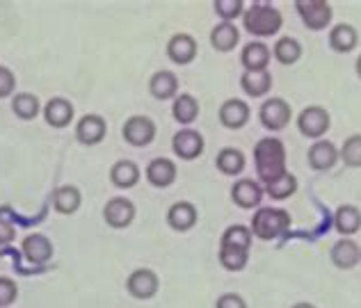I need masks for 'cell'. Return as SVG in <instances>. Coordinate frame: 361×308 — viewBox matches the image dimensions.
<instances>
[{"instance_id":"cell-30","label":"cell","mask_w":361,"mask_h":308,"mask_svg":"<svg viewBox=\"0 0 361 308\" xmlns=\"http://www.w3.org/2000/svg\"><path fill=\"white\" fill-rule=\"evenodd\" d=\"M334 224L341 235H353L361 228V213L355 206H341L334 215Z\"/></svg>"},{"instance_id":"cell-8","label":"cell","mask_w":361,"mask_h":308,"mask_svg":"<svg viewBox=\"0 0 361 308\" xmlns=\"http://www.w3.org/2000/svg\"><path fill=\"white\" fill-rule=\"evenodd\" d=\"M121 135L128 144H133V147H149L156 137V123L149 117L135 114V117H130L126 123H123Z\"/></svg>"},{"instance_id":"cell-7","label":"cell","mask_w":361,"mask_h":308,"mask_svg":"<svg viewBox=\"0 0 361 308\" xmlns=\"http://www.w3.org/2000/svg\"><path fill=\"white\" fill-rule=\"evenodd\" d=\"M290 105L283 99H268L261 105L259 119L263 123V128L268 130H283L290 123Z\"/></svg>"},{"instance_id":"cell-24","label":"cell","mask_w":361,"mask_h":308,"mask_svg":"<svg viewBox=\"0 0 361 308\" xmlns=\"http://www.w3.org/2000/svg\"><path fill=\"white\" fill-rule=\"evenodd\" d=\"M149 90L158 101H169V99H174L176 92H178V80L172 71H158V73L151 75Z\"/></svg>"},{"instance_id":"cell-19","label":"cell","mask_w":361,"mask_h":308,"mask_svg":"<svg viewBox=\"0 0 361 308\" xmlns=\"http://www.w3.org/2000/svg\"><path fill=\"white\" fill-rule=\"evenodd\" d=\"M44 119L53 128L69 126L71 119H73V105L66 99H60V96H58V99H51L49 103H46V108H44Z\"/></svg>"},{"instance_id":"cell-16","label":"cell","mask_w":361,"mask_h":308,"mask_svg":"<svg viewBox=\"0 0 361 308\" xmlns=\"http://www.w3.org/2000/svg\"><path fill=\"white\" fill-rule=\"evenodd\" d=\"M329 254H331V263L341 269H353L361 261V249L355 240H350V238L338 240V242L331 247Z\"/></svg>"},{"instance_id":"cell-34","label":"cell","mask_w":361,"mask_h":308,"mask_svg":"<svg viewBox=\"0 0 361 308\" xmlns=\"http://www.w3.org/2000/svg\"><path fill=\"white\" fill-rule=\"evenodd\" d=\"M265 192H268L272 199L283 201V199H288L290 195H295V192H298V178L286 171V174L279 176L277 180L268 183V185H265Z\"/></svg>"},{"instance_id":"cell-12","label":"cell","mask_w":361,"mask_h":308,"mask_svg":"<svg viewBox=\"0 0 361 308\" xmlns=\"http://www.w3.org/2000/svg\"><path fill=\"white\" fill-rule=\"evenodd\" d=\"M106 133H108L106 119L99 117V114H85L78 121V126H75V137H78L80 144H87V147L103 142Z\"/></svg>"},{"instance_id":"cell-35","label":"cell","mask_w":361,"mask_h":308,"mask_svg":"<svg viewBox=\"0 0 361 308\" xmlns=\"http://www.w3.org/2000/svg\"><path fill=\"white\" fill-rule=\"evenodd\" d=\"M338 156L343 158V162L348 167H361V135L348 137L343 149L338 151Z\"/></svg>"},{"instance_id":"cell-36","label":"cell","mask_w":361,"mask_h":308,"mask_svg":"<svg viewBox=\"0 0 361 308\" xmlns=\"http://www.w3.org/2000/svg\"><path fill=\"white\" fill-rule=\"evenodd\" d=\"M215 12L224 18V23H231L235 16H240L245 12V3L243 0H217Z\"/></svg>"},{"instance_id":"cell-25","label":"cell","mask_w":361,"mask_h":308,"mask_svg":"<svg viewBox=\"0 0 361 308\" xmlns=\"http://www.w3.org/2000/svg\"><path fill=\"white\" fill-rule=\"evenodd\" d=\"M270 62V48L261 42H252L243 51V66L247 71H265Z\"/></svg>"},{"instance_id":"cell-1","label":"cell","mask_w":361,"mask_h":308,"mask_svg":"<svg viewBox=\"0 0 361 308\" xmlns=\"http://www.w3.org/2000/svg\"><path fill=\"white\" fill-rule=\"evenodd\" d=\"M250 247H252V230L247 226H229L224 230L220 242V263L229 272H240L250 261Z\"/></svg>"},{"instance_id":"cell-40","label":"cell","mask_w":361,"mask_h":308,"mask_svg":"<svg viewBox=\"0 0 361 308\" xmlns=\"http://www.w3.org/2000/svg\"><path fill=\"white\" fill-rule=\"evenodd\" d=\"M14 235H16L14 233V226L9 224L7 219L0 217V245H9L14 240Z\"/></svg>"},{"instance_id":"cell-38","label":"cell","mask_w":361,"mask_h":308,"mask_svg":"<svg viewBox=\"0 0 361 308\" xmlns=\"http://www.w3.org/2000/svg\"><path fill=\"white\" fill-rule=\"evenodd\" d=\"M16 90V78L7 66H0V99H7Z\"/></svg>"},{"instance_id":"cell-39","label":"cell","mask_w":361,"mask_h":308,"mask_svg":"<svg viewBox=\"0 0 361 308\" xmlns=\"http://www.w3.org/2000/svg\"><path fill=\"white\" fill-rule=\"evenodd\" d=\"M215 308H247V304H245V300L240 295L229 292V295H222L220 300H217Z\"/></svg>"},{"instance_id":"cell-32","label":"cell","mask_w":361,"mask_h":308,"mask_svg":"<svg viewBox=\"0 0 361 308\" xmlns=\"http://www.w3.org/2000/svg\"><path fill=\"white\" fill-rule=\"evenodd\" d=\"M12 110L18 119L30 121L42 112V105H39V99H37L35 94H16L14 101H12Z\"/></svg>"},{"instance_id":"cell-41","label":"cell","mask_w":361,"mask_h":308,"mask_svg":"<svg viewBox=\"0 0 361 308\" xmlns=\"http://www.w3.org/2000/svg\"><path fill=\"white\" fill-rule=\"evenodd\" d=\"M293 308H316V306H313V304H307V302H302V304H295Z\"/></svg>"},{"instance_id":"cell-26","label":"cell","mask_w":361,"mask_h":308,"mask_svg":"<svg viewBox=\"0 0 361 308\" xmlns=\"http://www.w3.org/2000/svg\"><path fill=\"white\" fill-rule=\"evenodd\" d=\"M238 42H240V32H238V27H235L233 23H220V25L213 27L211 44H213L215 51L229 53V51H233L235 46H238Z\"/></svg>"},{"instance_id":"cell-42","label":"cell","mask_w":361,"mask_h":308,"mask_svg":"<svg viewBox=\"0 0 361 308\" xmlns=\"http://www.w3.org/2000/svg\"><path fill=\"white\" fill-rule=\"evenodd\" d=\"M357 73H359V78H361V55L357 57Z\"/></svg>"},{"instance_id":"cell-6","label":"cell","mask_w":361,"mask_h":308,"mask_svg":"<svg viewBox=\"0 0 361 308\" xmlns=\"http://www.w3.org/2000/svg\"><path fill=\"white\" fill-rule=\"evenodd\" d=\"M295 7L309 30H325L331 21V5L325 0H300Z\"/></svg>"},{"instance_id":"cell-17","label":"cell","mask_w":361,"mask_h":308,"mask_svg":"<svg viewBox=\"0 0 361 308\" xmlns=\"http://www.w3.org/2000/svg\"><path fill=\"white\" fill-rule=\"evenodd\" d=\"M338 160V149L331 142L318 140L313 147L309 149V165L318 171H327L336 165Z\"/></svg>"},{"instance_id":"cell-22","label":"cell","mask_w":361,"mask_h":308,"mask_svg":"<svg viewBox=\"0 0 361 308\" xmlns=\"http://www.w3.org/2000/svg\"><path fill=\"white\" fill-rule=\"evenodd\" d=\"M80 204H82V197L78 187L62 185L53 192V208L58 210L60 215H73L75 210L80 208Z\"/></svg>"},{"instance_id":"cell-37","label":"cell","mask_w":361,"mask_h":308,"mask_svg":"<svg viewBox=\"0 0 361 308\" xmlns=\"http://www.w3.org/2000/svg\"><path fill=\"white\" fill-rule=\"evenodd\" d=\"M16 297H18V288H16V283L12 281V278L0 276V308L12 306V304L16 302Z\"/></svg>"},{"instance_id":"cell-18","label":"cell","mask_w":361,"mask_h":308,"mask_svg":"<svg viewBox=\"0 0 361 308\" xmlns=\"http://www.w3.org/2000/svg\"><path fill=\"white\" fill-rule=\"evenodd\" d=\"M147 178L154 187H169L176 180V165L167 158H156L149 162Z\"/></svg>"},{"instance_id":"cell-20","label":"cell","mask_w":361,"mask_h":308,"mask_svg":"<svg viewBox=\"0 0 361 308\" xmlns=\"http://www.w3.org/2000/svg\"><path fill=\"white\" fill-rule=\"evenodd\" d=\"M167 221L178 233H185V230H190L197 224V208L192 204H188V201H178V204H174L167 210Z\"/></svg>"},{"instance_id":"cell-21","label":"cell","mask_w":361,"mask_h":308,"mask_svg":"<svg viewBox=\"0 0 361 308\" xmlns=\"http://www.w3.org/2000/svg\"><path fill=\"white\" fill-rule=\"evenodd\" d=\"M167 55L176 64H190L197 55V42L190 35H176L167 44Z\"/></svg>"},{"instance_id":"cell-5","label":"cell","mask_w":361,"mask_h":308,"mask_svg":"<svg viewBox=\"0 0 361 308\" xmlns=\"http://www.w3.org/2000/svg\"><path fill=\"white\" fill-rule=\"evenodd\" d=\"M329 123H331L329 112L325 108H320V105H311V108L302 110V114L298 117V128L309 140H320L329 130Z\"/></svg>"},{"instance_id":"cell-9","label":"cell","mask_w":361,"mask_h":308,"mask_svg":"<svg viewBox=\"0 0 361 308\" xmlns=\"http://www.w3.org/2000/svg\"><path fill=\"white\" fill-rule=\"evenodd\" d=\"M172 149L180 160H195L204 153V137L202 133H197L192 128H183L174 135Z\"/></svg>"},{"instance_id":"cell-14","label":"cell","mask_w":361,"mask_h":308,"mask_svg":"<svg viewBox=\"0 0 361 308\" xmlns=\"http://www.w3.org/2000/svg\"><path fill=\"white\" fill-rule=\"evenodd\" d=\"M220 121L222 126L231 128V130H238L243 128L247 121H250V105L245 101H238V99H229L222 103L220 108Z\"/></svg>"},{"instance_id":"cell-23","label":"cell","mask_w":361,"mask_h":308,"mask_svg":"<svg viewBox=\"0 0 361 308\" xmlns=\"http://www.w3.org/2000/svg\"><path fill=\"white\" fill-rule=\"evenodd\" d=\"M240 87L245 90L247 96H254V99H259V96H265L272 87V75L270 71H245L243 78H240Z\"/></svg>"},{"instance_id":"cell-28","label":"cell","mask_w":361,"mask_h":308,"mask_svg":"<svg viewBox=\"0 0 361 308\" xmlns=\"http://www.w3.org/2000/svg\"><path fill=\"white\" fill-rule=\"evenodd\" d=\"M172 114L174 119L180 123V126H190V123H195L197 117H199V103L195 96L190 94H180L174 99V105H172Z\"/></svg>"},{"instance_id":"cell-10","label":"cell","mask_w":361,"mask_h":308,"mask_svg":"<svg viewBox=\"0 0 361 308\" xmlns=\"http://www.w3.org/2000/svg\"><path fill=\"white\" fill-rule=\"evenodd\" d=\"M103 219H106V224L112 228H126L130 226V221L135 219V206H133L128 199L115 197L103 208Z\"/></svg>"},{"instance_id":"cell-27","label":"cell","mask_w":361,"mask_h":308,"mask_svg":"<svg viewBox=\"0 0 361 308\" xmlns=\"http://www.w3.org/2000/svg\"><path fill=\"white\" fill-rule=\"evenodd\" d=\"M110 180H112V185L128 190L140 180V167L133 160H119L110 169Z\"/></svg>"},{"instance_id":"cell-4","label":"cell","mask_w":361,"mask_h":308,"mask_svg":"<svg viewBox=\"0 0 361 308\" xmlns=\"http://www.w3.org/2000/svg\"><path fill=\"white\" fill-rule=\"evenodd\" d=\"M290 228V215L281 208H261L252 217V235L259 240H274Z\"/></svg>"},{"instance_id":"cell-11","label":"cell","mask_w":361,"mask_h":308,"mask_svg":"<svg viewBox=\"0 0 361 308\" xmlns=\"http://www.w3.org/2000/svg\"><path fill=\"white\" fill-rule=\"evenodd\" d=\"M158 276L156 272H151V269H135L128 281H126V290L135 297V300H151V297H156L158 292Z\"/></svg>"},{"instance_id":"cell-13","label":"cell","mask_w":361,"mask_h":308,"mask_svg":"<svg viewBox=\"0 0 361 308\" xmlns=\"http://www.w3.org/2000/svg\"><path fill=\"white\" fill-rule=\"evenodd\" d=\"M23 254L27 261H32L35 265H44V263H49L51 261V256H53V245H51V240L42 235V233H32V235H27L23 240Z\"/></svg>"},{"instance_id":"cell-2","label":"cell","mask_w":361,"mask_h":308,"mask_svg":"<svg viewBox=\"0 0 361 308\" xmlns=\"http://www.w3.org/2000/svg\"><path fill=\"white\" fill-rule=\"evenodd\" d=\"M254 160H256V174H259V178L265 185L286 174V149H283L281 140L277 137H263L256 144Z\"/></svg>"},{"instance_id":"cell-29","label":"cell","mask_w":361,"mask_h":308,"mask_svg":"<svg viewBox=\"0 0 361 308\" xmlns=\"http://www.w3.org/2000/svg\"><path fill=\"white\" fill-rule=\"evenodd\" d=\"M359 42V35L353 25H348V23H341L336 25L334 30L329 32V46L334 48L336 53H350V51H355V46Z\"/></svg>"},{"instance_id":"cell-3","label":"cell","mask_w":361,"mask_h":308,"mask_svg":"<svg viewBox=\"0 0 361 308\" xmlns=\"http://www.w3.org/2000/svg\"><path fill=\"white\" fill-rule=\"evenodd\" d=\"M243 23H245V30L254 37H272L279 32L283 18L277 7L259 3V5H252L243 14Z\"/></svg>"},{"instance_id":"cell-33","label":"cell","mask_w":361,"mask_h":308,"mask_svg":"<svg viewBox=\"0 0 361 308\" xmlns=\"http://www.w3.org/2000/svg\"><path fill=\"white\" fill-rule=\"evenodd\" d=\"M272 53L281 64H295L302 57V46L298 39H293V37H281V39L274 44Z\"/></svg>"},{"instance_id":"cell-31","label":"cell","mask_w":361,"mask_h":308,"mask_svg":"<svg viewBox=\"0 0 361 308\" xmlns=\"http://www.w3.org/2000/svg\"><path fill=\"white\" fill-rule=\"evenodd\" d=\"M215 165L224 176H238L245 169V156L238 149H224L220 151V156H217Z\"/></svg>"},{"instance_id":"cell-15","label":"cell","mask_w":361,"mask_h":308,"mask_svg":"<svg viewBox=\"0 0 361 308\" xmlns=\"http://www.w3.org/2000/svg\"><path fill=\"white\" fill-rule=\"evenodd\" d=\"M231 197L233 201L238 204L240 208L245 210H250V208H256L261 204V199H263V187L259 185L256 180L252 178H243L238 180L235 185L231 187Z\"/></svg>"}]
</instances>
